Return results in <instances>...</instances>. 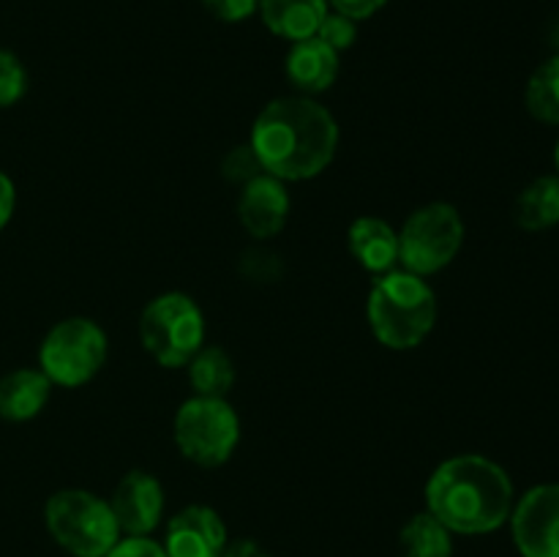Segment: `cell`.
I'll return each mask as SVG.
<instances>
[{
  "label": "cell",
  "instance_id": "ffe728a7",
  "mask_svg": "<svg viewBox=\"0 0 559 557\" xmlns=\"http://www.w3.org/2000/svg\"><path fill=\"white\" fill-rule=\"evenodd\" d=\"M524 104L535 120L559 126V52L551 55L546 63H540L535 74L530 76Z\"/></svg>",
  "mask_w": 559,
  "mask_h": 557
},
{
  "label": "cell",
  "instance_id": "5bb4252c",
  "mask_svg": "<svg viewBox=\"0 0 559 557\" xmlns=\"http://www.w3.org/2000/svg\"><path fill=\"white\" fill-rule=\"evenodd\" d=\"M349 254L364 271L380 273L399 265V233L380 216H360L349 224Z\"/></svg>",
  "mask_w": 559,
  "mask_h": 557
},
{
  "label": "cell",
  "instance_id": "e0dca14e",
  "mask_svg": "<svg viewBox=\"0 0 559 557\" xmlns=\"http://www.w3.org/2000/svg\"><path fill=\"white\" fill-rule=\"evenodd\" d=\"M513 218L527 233H544L559 224V175H540L522 189Z\"/></svg>",
  "mask_w": 559,
  "mask_h": 557
},
{
  "label": "cell",
  "instance_id": "6da1fadb",
  "mask_svg": "<svg viewBox=\"0 0 559 557\" xmlns=\"http://www.w3.org/2000/svg\"><path fill=\"white\" fill-rule=\"evenodd\" d=\"M249 145L262 173L284 183L311 180L336 158L338 126L311 96H284L257 115Z\"/></svg>",
  "mask_w": 559,
  "mask_h": 557
},
{
  "label": "cell",
  "instance_id": "4316f807",
  "mask_svg": "<svg viewBox=\"0 0 559 557\" xmlns=\"http://www.w3.org/2000/svg\"><path fill=\"white\" fill-rule=\"evenodd\" d=\"M14 208H16L14 180H11L5 173H0V233H3L5 224L11 222V216H14Z\"/></svg>",
  "mask_w": 559,
  "mask_h": 557
},
{
  "label": "cell",
  "instance_id": "603a6c76",
  "mask_svg": "<svg viewBox=\"0 0 559 557\" xmlns=\"http://www.w3.org/2000/svg\"><path fill=\"white\" fill-rule=\"evenodd\" d=\"M222 175L229 180V183H238V186H246L249 180H254L257 175H262V167H260V162H257V156H254V151H251L249 142H246V145L233 147V151L224 156Z\"/></svg>",
  "mask_w": 559,
  "mask_h": 557
},
{
  "label": "cell",
  "instance_id": "d4e9b609",
  "mask_svg": "<svg viewBox=\"0 0 559 557\" xmlns=\"http://www.w3.org/2000/svg\"><path fill=\"white\" fill-rule=\"evenodd\" d=\"M202 5L222 22H243L254 16L260 0H202Z\"/></svg>",
  "mask_w": 559,
  "mask_h": 557
},
{
  "label": "cell",
  "instance_id": "2e32d148",
  "mask_svg": "<svg viewBox=\"0 0 559 557\" xmlns=\"http://www.w3.org/2000/svg\"><path fill=\"white\" fill-rule=\"evenodd\" d=\"M257 11L273 36L295 44L314 36L328 14V0H260Z\"/></svg>",
  "mask_w": 559,
  "mask_h": 557
},
{
  "label": "cell",
  "instance_id": "8992f818",
  "mask_svg": "<svg viewBox=\"0 0 559 557\" xmlns=\"http://www.w3.org/2000/svg\"><path fill=\"white\" fill-rule=\"evenodd\" d=\"M178 451L200 467H222L240 442V418L227 399L191 396L173 420Z\"/></svg>",
  "mask_w": 559,
  "mask_h": 557
},
{
  "label": "cell",
  "instance_id": "7a4b0ae2",
  "mask_svg": "<svg viewBox=\"0 0 559 557\" xmlns=\"http://www.w3.org/2000/svg\"><path fill=\"white\" fill-rule=\"evenodd\" d=\"M426 511L451 533L486 535L513 511V481L506 467L480 453L451 457L426 481Z\"/></svg>",
  "mask_w": 559,
  "mask_h": 557
},
{
  "label": "cell",
  "instance_id": "7c38bea8",
  "mask_svg": "<svg viewBox=\"0 0 559 557\" xmlns=\"http://www.w3.org/2000/svg\"><path fill=\"white\" fill-rule=\"evenodd\" d=\"M289 191L284 180L262 173L240 189L238 218L254 240H271L284 229L289 218Z\"/></svg>",
  "mask_w": 559,
  "mask_h": 557
},
{
  "label": "cell",
  "instance_id": "44dd1931",
  "mask_svg": "<svg viewBox=\"0 0 559 557\" xmlns=\"http://www.w3.org/2000/svg\"><path fill=\"white\" fill-rule=\"evenodd\" d=\"M27 93V71L9 49H0V109L14 107Z\"/></svg>",
  "mask_w": 559,
  "mask_h": 557
},
{
  "label": "cell",
  "instance_id": "30bf717a",
  "mask_svg": "<svg viewBox=\"0 0 559 557\" xmlns=\"http://www.w3.org/2000/svg\"><path fill=\"white\" fill-rule=\"evenodd\" d=\"M118 528L123 535H151L164 517V486L147 470H131L109 497Z\"/></svg>",
  "mask_w": 559,
  "mask_h": 557
},
{
  "label": "cell",
  "instance_id": "277c9868",
  "mask_svg": "<svg viewBox=\"0 0 559 557\" xmlns=\"http://www.w3.org/2000/svg\"><path fill=\"white\" fill-rule=\"evenodd\" d=\"M44 522L71 557H107L123 538L109 500L87 489H60L44 506Z\"/></svg>",
  "mask_w": 559,
  "mask_h": 557
},
{
  "label": "cell",
  "instance_id": "52a82bcc",
  "mask_svg": "<svg viewBox=\"0 0 559 557\" xmlns=\"http://www.w3.org/2000/svg\"><path fill=\"white\" fill-rule=\"evenodd\" d=\"M107 333L91 317H66L55 322L38 347V369L52 386L80 388L102 371L107 360Z\"/></svg>",
  "mask_w": 559,
  "mask_h": 557
},
{
  "label": "cell",
  "instance_id": "f1b7e54d",
  "mask_svg": "<svg viewBox=\"0 0 559 557\" xmlns=\"http://www.w3.org/2000/svg\"><path fill=\"white\" fill-rule=\"evenodd\" d=\"M555 167H557V175H559V137H557V147H555Z\"/></svg>",
  "mask_w": 559,
  "mask_h": 557
},
{
  "label": "cell",
  "instance_id": "9a60e30c",
  "mask_svg": "<svg viewBox=\"0 0 559 557\" xmlns=\"http://www.w3.org/2000/svg\"><path fill=\"white\" fill-rule=\"evenodd\" d=\"M52 382L41 369H14L0 377V418L11 424L33 420L49 402Z\"/></svg>",
  "mask_w": 559,
  "mask_h": 557
},
{
  "label": "cell",
  "instance_id": "4fadbf2b",
  "mask_svg": "<svg viewBox=\"0 0 559 557\" xmlns=\"http://www.w3.org/2000/svg\"><path fill=\"white\" fill-rule=\"evenodd\" d=\"M287 80L298 91V96H317L331 91L338 76V52L311 36L295 42L287 55Z\"/></svg>",
  "mask_w": 559,
  "mask_h": 557
},
{
  "label": "cell",
  "instance_id": "cb8c5ba5",
  "mask_svg": "<svg viewBox=\"0 0 559 557\" xmlns=\"http://www.w3.org/2000/svg\"><path fill=\"white\" fill-rule=\"evenodd\" d=\"M107 557H167V552L151 535H126L109 549Z\"/></svg>",
  "mask_w": 559,
  "mask_h": 557
},
{
  "label": "cell",
  "instance_id": "9c48e42d",
  "mask_svg": "<svg viewBox=\"0 0 559 557\" xmlns=\"http://www.w3.org/2000/svg\"><path fill=\"white\" fill-rule=\"evenodd\" d=\"M511 535L522 557H559V484H538L513 502Z\"/></svg>",
  "mask_w": 559,
  "mask_h": 557
},
{
  "label": "cell",
  "instance_id": "ac0fdd59",
  "mask_svg": "<svg viewBox=\"0 0 559 557\" xmlns=\"http://www.w3.org/2000/svg\"><path fill=\"white\" fill-rule=\"evenodd\" d=\"M186 369H189L194 396L227 399L235 386V360L218 344H202V349L189 360Z\"/></svg>",
  "mask_w": 559,
  "mask_h": 557
},
{
  "label": "cell",
  "instance_id": "ba28073f",
  "mask_svg": "<svg viewBox=\"0 0 559 557\" xmlns=\"http://www.w3.org/2000/svg\"><path fill=\"white\" fill-rule=\"evenodd\" d=\"M464 244L462 213L451 202H429L409 213L399 229V265L431 276L451 265Z\"/></svg>",
  "mask_w": 559,
  "mask_h": 557
},
{
  "label": "cell",
  "instance_id": "484cf974",
  "mask_svg": "<svg viewBox=\"0 0 559 557\" xmlns=\"http://www.w3.org/2000/svg\"><path fill=\"white\" fill-rule=\"evenodd\" d=\"M385 3L388 0H328V9L338 11V14L358 22V20H369V16H374Z\"/></svg>",
  "mask_w": 559,
  "mask_h": 557
},
{
  "label": "cell",
  "instance_id": "7402d4cb",
  "mask_svg": "<svg viewBox=\"0 0 559 557\" xmlns=\"http://www.w3.org/2000/svg\"><path fill=\"white\" fill-rule=\"evenodd\" d=\"M314 36L320 38L322 44H328L331 49H336V52H344V49L353 47L355 38H358V22L338 14V11H328V14L322 16Z\"/></svg>",
  "mask_w": 559,
  "mask_h": 557
},
{
  "label": "cell",
  "instance_id": "d6986e66",
  "mask_svg": "<svg viewBox=\"0 0 559 557\" xmlns=\"http://www.w3.org/2000/svg\"><path fill=\"white\" fill-rule=\"evenodd\" d=\"M399 549L402 557H453V533L429 511L415 513L399 533Z\"/></svg>",
  "mask_w": 559,
  "mask_h": 557
},
{
  "label": "cell",
  "instance_id": "8fae6325",
  "mask_svg": "<svg viewBox=\"0 0 559 557\" xmlns=\"http://www.w3.org/2000/svg\"><path fill=\"white\" fill-rule=\"evenodd\" d=\"M227 524L211 506H186L169 519L164 535L167 557H222L227 549Z\"/></svg>",
  "mask_w": 559,
  "mask_h": 557
},
{
  "label": "cell",
  "instance_id": "f546056e",
  "mask_svg": "<svg viewBox=\"0 0 559 557\" xmlns=\"http://www.w3.org/2000/svg\"><path fill=\"white\" fill-rule=\"evenodd\" d=\"M555 44H557V47H559V31L555 33Z\"/></svg>",
  "mask_w": 559,
  "mask_h": 557
},
{
  "label": "cell",
  "instance_id": "83f0119b",
  "mask_svg": "<svg viewBox=\"0 0 559 557\" xmlns=\"http://www.w3.org/2000/svg\"><path fill=\"white\" fill-rule=\"evenodd\" d=\"M222 557H271V555H267L257 541L240 538V541H233V544H227V549L222 552Z\"/></svg>",
  "mask_w": 559,
  "mask_h": 557
},
{
  "label": "cell",
  "instance_id": "5b68a950",
  "mask_svg": "<svg viewBox=\"0 0 559 557\" xmlns=\"http://www.w3.org/2000/svg\"><path fill=\"white\" fill-rule=\"evenodd\" d=\"M140 342L164 369H183L205 344V315L191 295L162 293L140 315Z\"/></svg>",
  "mask_w": 559,
  "mask_h": 557
},
{
  "label": "cell",
  "instance_id": "3957f363",
  "mask_svg": "<svg viewBox=\"0 0 559 557\" xmlns=\"http://www.w3.org/2000/svg\"><path fill=\"white\" fill-rule=\"evenodd\" d=\"M366 317L382 347L415 349L435 331L437 295L424 276L393 268L371 282Z\"/></svg>",
  "mask_w": 559,
  "mask_h": 557
}]
</instances>
